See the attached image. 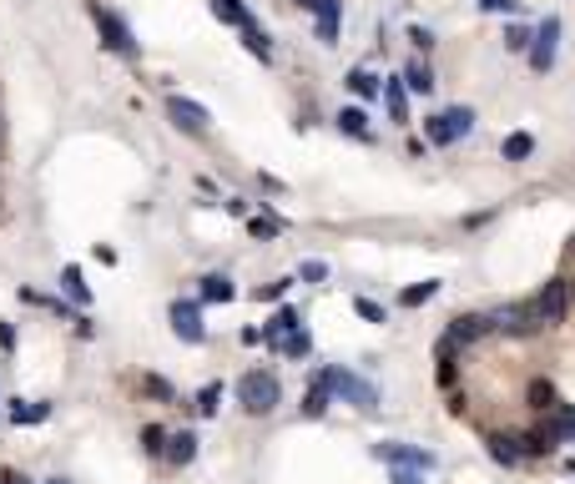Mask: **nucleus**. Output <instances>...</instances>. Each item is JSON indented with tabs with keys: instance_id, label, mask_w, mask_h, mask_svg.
I'll return each mask as SVG.
<instances>
[{
	"instance_id": "nucleus-1",
	"label": "nucleus",
	"mask_w": 575,
	"mask_h": 484,
	"mask_svg": "<svg viewBox=\"0 0 575 484\" xmlns=\"http://www.w3.org/2000/svg\"><path fill=\"white\" fill-rule=\"evenodd\" d=\"M238 404H243L247 414H253V419L273 414V408L283 404V383H278V373H268V369L243 373V379H238Z\"/></svg>"
},
{
	"instance_id": "nucleus-2",
	"label": "nucleus",
	"mask_w": 575,
	"mask_h": 484,
	"mask_svg": "<svg viewBox=\"0 0 575 484\" xmlns=\"http://www.w3.org/2000/svg\"><path fill=\"white\" fill-rule=\"evenodd\" d=\"M535 323L540 328H555V323H565L571 318V308H575V282L571 278H550L545 288L535 293Z\"/></svg>"
},
{
	"instance_id": "nucleus-3",
	"label": "nucleus",
	"mask_w": 575,
	"mask_h": 484,
	"mask_svg": "<svg viewBox=\"0 0 575 484\" xmlns=\"http://www.w3.org/2000/svg\"><path fill=\"white\" fill-rule=\"evenodd\" d=\"M319 379L328 383L333 399H344V404L364 408V414H373V408H379V389H373L369 379H358V373H348V369H323Z\"/></svg>"
},
{
	"instance_id": "nucleus-4",
	"label": "nucleus",
	"mask_w": 575,
	"mask_h": 484,
	"mask_svg": "<svg viewBox=\"0 0 575 484\" xmlns=\"http://www.w3.org/2000/svg\"><path fill=\"white\" fill-rule=\"evenodd\" d=\"M86 11H91V21H96V36H102L106 51H116V56H137V36H131V26L121 21V15L106 11V5H96V0H91Z\"/></svg>"
},
{
	"instance_id": "nucleus-5",
	"label": "nucleus",
	"mask_w": 575,
	"mask_h": 484,
	"mask_svg": "<svg viewBox=\"0 0 575 484\" xmlns=\"http://www.w3.org/2000/svg\"><path fill=\"white\" fill-rule=\"evenodd\" d=\"M555 46H561V15H545L540 31L530 36V46H525V51H530V71L545 76L550 66H555Z\"/></svg>"
},
{
	"instance_id": "nucleus-6",
	"label": "nucleus",
	"mask_w": 575,
	"mask_h": 484,
	"mask_svg": "<svg viewBox=\"0 0 575 484\" xmlns=\"http://www.w3.org/2000/svg\"><path fill=\"white\" fill-rule=\"evenodd\" d=\"M166 318H172V333L182 344H207V323H202V303L197 298H177Z\"/></svg>"
},
{
	"instance_id": "nucleus-7",
	"label": "nucleus",
	"mask_w": 575,
	"mask_h": 484,
	"mask_svg": "<svg viewBox=\"0 0 575 484\" xmlns=\"http://www.w3.org/2000/svg\"><path fill=\"white\" fill-rule=\"evenodd\" d=\"M373 459H383V464H404V470H435L439 459L429 454V449H414V444H399V439H383V444H373Z\"/></svg>"
},
{
	"instance_id": "nucleus-8",
	"label": "nucleus",
	"mask_w": 575,
	"mask_h": 484,
	"mask_svg": "<svg viewBox=\"0 0 575 484\" xmlns=\"http://www.w3.org/2000/svg\"><path fill=\"white\" fill-rule=\"evenodd\" d=\"M166 116H172V127L177 131H192V137H202V131L212 127L207 106H197L192 96H166Z\"/></svg>"
},
{
	"instance_id": "nucleus-9",
	"label": "nucleus",
	"mask_w": 575,
	"mask_h": 484,
	"mask_svg": "<svg viewBox=\"0 0 575 484\" xmlns=\"http://www.w3.org/2000/svg\"><path fill=\"white\" fill-rule=\"evenodd\" d=\"M535 308L530 303H510L499 308V313H490V333H510V338H525V333H535Z\"/></svg>"
},
{
	"instance_id": "nucleus-10",
	"label": "nucleus",
	"mask_w": 575,
	"mask_h": 484,
	"mask_svg": "<svg viewBox=\"0 0 575 484\" xmlns=\"http://www.w3.org/2000/svg\"><path fill=\"white\" fill-rule=\"evenodd\" d=\"M485 333H490L485 313H460V318H449L445 338H454V344H474V338H485Z\"/></svg>"
},
{
	"instance_id": "nucleus-11",
	"label": "nucleus",
	"mask_w": 575,
	"mask_h": 484,
	"mask_svg": "<svg viewBox=\"0 0 575 484\" xmlns=\"http://www.w3.org/2000/svg\"><path fill=\"white\" fill-rule=\"evenodd\" d=\"M293 328H303V323H298V308H278V313H273V318L263 323V344H268V348H278V344H283V338H288Z\"/></svg>"
},
{
	"instance_id": "nucleus-12",
	"label": "nucleus",
	"mask_w": 575,
	"mask_h": 484,
	"mask_svg": "<svg viewBox=\"0 0 575 484\" xmlns=\"http://www.w3.org/2000/svg\"><path fill=\"white\" fill-rule=\"evenodd\" d=\"M162 459L166 464H192V459H197V434L192 429H182V434H166V449H162Z\"/></svg>"
},
{
	"instance_id": "nucleus-13",
	"label": "nucleus",
	"mask_w": 575,
	"mask_h": 484,
	"mask_svg": "<svg viewBox=\"0 0 575 484\" xmlns=\"http://www.w3.org/2000/svg\"><path fill=\"white\" fill-rule=\"evenodd\" d=\"M238 298V288H232L228 273H207L202 288H197V303H232Z\"/></svg>"
},
{
	"instance_id": "nucleus-14",
	"label": "nucleus",
	"mask_w": 575,
	"mask_h": 484,
	"mask_svg": "<svg viewBox=\"0 0 575 484\" xmlns=\"http://www.w3.org/2000/svg\"><path fill=\"white\" fill-rule=\"evenodd\" d=\"M333 121H338V131H348V137L373 141V131H369V112H364V106H344V112L333 116Z\"/></svg>"
},
{
	"instance_id": "nucleus-15",
	"label": "nucleus",
	"mask_w": 575,
	"mask_h": 484,
	"mask_svg": "<svg viewBox=\"0 0 575 484\" xmlns=\"http://www.w3.org/2000/svg\"><path fill=\"white\" fill-rule=\"evenodd\" d=\"M313 15H319V40L333 46L338 40V21H344V0H323V11H313Z\"/></svg>"
},
{
	"instance_id": "nucleus-16",
	"label": "nucleus",
	"mask_w": 575,
	"mask_h": 484,
	"mask_svg": "<svg viewBox=\"0 0 575 484\" xmlns=\"http://www.w3.org/2000/svg\"><path fill=\"white\" fill-rule=\"evenodd\" d=\"M379 96H383V106H389V116L404 127V121H409V96H404V81H383Z\"/></svg>"
},
{
	"instance_id": "nucleus-17",
	"label": "nucleus",
	"mask_w": 575,
	"mask_h": 484,
	"mask_svg": "<svg viewBox=\"0 0 575 484\" xmlns=\"http://www.w3.org/2000/svg\"><path fill=\"white\" fill-rule=\"evenodd\" d=\"M490 444V459H495V464H505V470H515V464H520V449H515V434H490L485 439Z\"/></svg>"
},
{
	"instance_id": "nucleus-18",
	"label": "nucleus",
	"mask_w": 575,
	"mask_h": 484,
	"mask_svg": "<svg viewBox=\"0 0 575 484\" xmlns=\"http://www.w3.org/2000/svg\"><path fill=\"white\" fill-rule=\"evenodd\" d=\"M212 15H218L222 26H238V31L253 26V11H247L243 0H212Z\"/></svg>"
},
{
	"instance_id": "nucleus-19",
	"label": "nucleus",
	"mask_w": 575,
	"mask_h": 484,
	"mask_svg": "<svg viewBox=\"0 0 575 484\" xmlns=\"http://www.w3.org/2000/svg\"><path fill=\"white\" fill-rule=\"evenodd\" d=\"M439 121H445L449 141H460V137H470V131H474V112H470V106H449V112H439Z\"/></svg>"
},
{
	"instance_id": "nucleus-20",
	"label": "nucleus",
	"mask_w": 575,
	"mask_h": 484,
	"mask_svg": "<svg viewBox=\"0 0 575 484\" xmlns=\"http://www.w3.org/2000/svg\"><path fill=\"white\" fill-rule=\"evenodd\" d=\"M530 152H535V137H530V131H510V137L499 141V157H505V162H530Z\"/></svg>"
},
{
	"instance_id": "nucleus-21",
	"label": "nucleus",
	"mask_w": 575,
	"mask_h": 484,
	"mask_svg": "<svg viewBox=\"0 0 575 484\" xmlns=\"http://www.w3.org/2000/svg\"><path fill=\"white\" fill-rule=\"evenodd\" d=\"M344 81H348V91H354V96H364V102H373V96H379V86H383V81L373 76L369 66H354Z\"/></svg>"
},
{
	"instance_id": "nucleus-22",
	"label": "nucleus",
	"mask_w": 575,
	"mask_h": 484,
	"mask_svg": "<svg viewBox=\"0 0 575 484\" xmlns=\"http://www.w3.org/2000/svg\"><path fill=\"white\" fill-rule=\"evenodd\" d=\"M328 404H333L328 383L313 379V389H308V399H303V419H323V414H328Z\"/></svg>"
},
{
	"instance_id": "nucleus-23",
	"label": "nucleus",
	"mask_w": 575,
	"mask_h": 484,
	"mask_svg": "<svg viewBox=\"0 0 575 484\" xmlns=\"http://www.w3.org/2000/svg\"><path fill=\"white\" fill-rule=\"evenodd\" d=\"M51 419V404L40 399V404H26V399H11V424H40Z\"/></svg>"
},
{
	"instance_id": "nucleus-24",
	"label": "nucleus",
	"mask_w": 575,
	"mask_h": 484,
	"mask_svg": "<svg viewBox=\"0 0 575 484\" xmlns=\"http://www.w3.org/2000/svg\"><path fill=\"white\" fill-rule=\"evenodd\" d=\"M404 86L419 91V96H429V91H435V71H429V61H409V66H404Z\"/></svg>"
},
{
	"instance_id": "nucleus-25",
	"label": "nucleus",
	"mask_w": 575,
	"mask_h": 484,
	"mask_svg": "<svg viewBox=\"0 0 575 484\" xmlns=\"http://www.w3.org/2000/svg\"><path fill=\"white\" fill-rule=\"evenodd\" d=\"M525 399H530V408H540V414H545V408H555V404H561V394H555V383H550V379H530V389H525Z\"/></svg>"
},
{
	"instance_id": "nucleus-26",
	"label": "nucleus",
	"mask_w": 575,
	"mask_h": 484,
	"mask_svg": "<svg viewBox=\"0 0 575 484\" xmlns=\"http://www.w3.org/2000/svg\"><path fill=\"white\" fill-rule=\"evenodd\" d=\"M243 46H247V56H257L263 66L273 61V40L263 36V31H257V21H253V26H243Z\"/></svg>"
},
{
	"instance_id": "nucleus-27",
	"label": "nucleus",
	"mask_w": 575,
	"mask_h": 484,
	"mask_svg": "<svg viewBox=\"0 0 575 484\" xmlns=\"http://www.w3.org/2000/svg\"><path fill=\"white\" fill-rule=\"evenodd\" d=\"M61 288L71 303H81V308L91 303V288H86V278H81V268H61Z\"/></svg>"
},
{
	"instance_id": "nucleus-28",
	"label": "nucleus",
	"mask_w": 575,
	"mask_h": 484,
	"mask_svg": "<svg viewBox=\"0 0 575 484\" xmlns=\"http://www.w3.org/2000/svg\"><path fill=\"white\" fill-rule=\"evenodd\" d=\"M435 293H439V282H435V278H424V282H409V288L399 293V303H404V308H424Z\"/></svg>"
},
{
	"instance_id": "nucleus-29",
	"label": "nucleus",
	"mask_w": 575,
	"mask_h": 484,
	"mask_svg": "<svg viewBox=\"0 0 575 484\" xmlns=\"http://www.w3.org/2000/svg\"><path fill=\"white\" fill-rule=\"evenodd\" d=\"M278 354H288V358H308L313 354V338H308V328H293L288 338L278 344Z\"/></svg>"
},
{
	"instance_id": "nucleus-30",
	"label": "nucleus",
	"mask_w": 575,
	"mask_h": 484,
	"mask_svg": "<svg viewBox=\"0 0 575 484\" xmlns=\"http://www.w3.org/2000/svg\"><path fill=\"white\" fill-rule=\"evenodd\" d=\"M141 449H147L152 459H162V449H166V429H162V424H147V429H141Z\"/></svg>"
},
{
	"instance_id": "nucleus-31",
	"label": "nucleus",
	"mask_w": 575,
	"mask_h": 484,
	"mask_svg": "<svg viewBox=\"0 0 575 484\" xmlns=\"http://www.w3.org/2000/svg\"><path fill=\"white\" fill-rule=\"evenodd\" d=\"M218 399H222V383L197 389V414H202V419H212V414H218Z\"/></svg>"
},
{
	"instance_id": "nucleus-32",
	"label": "nucleus",
	"mask_w": 575,
	"mask_h": 484,
	"mask_svg": "<svg viewBox=\"0 0 575 484\" xmlns=\"http://www.w3.org/2000/svg\"><path fill=\"white\" fill-rule=\"evenodd\" d=\"M141 394H152V399H162V404H172V383H166L162 373H147V379H141Z\"/></svg>"
},
{
	"instance_id": "nucleus-33",
	"label": "nucleus",
	"mask_w": 575,
	"mask_h": 484,
	"mask_svg": "<svg viewBox=\"0 0 575 484\" xmlns=\"http://www.w3.org/2000/svg\"><path fill=\"white\" fill-rule=\"evenodd\" d=\"M247 232H253V238H278L283 222L278 217H247Z\"/></svg>"
},
{
	"instance_id": "nucleus-34",
	"label": "nucleus",
	"mask_w": 575,
	"mask_h": 484,
	"mask_svg": "<svg viewBox=\"0 0 575 484\" xmlns=\"http://www.w3.org/2000/svg\"><path fill=\"white\" fill-rule=\"evenodd\" d=\"M288 288H293V278H278V282H263V288H257V303H278L283 293H288Z\"/></svg>"
},
{
	"instance_id": "nucleus-35",
	"label": "nucleus",
	"mask_w": 575,
	"mask_h": 484,
	"mask_svg": "<svg viewBox=\"0 0 575 484\" xmlns=\"http://www.w3.org/2000/svg\"><path fill=\"white\" fill-rule=\"evenodd\" d=\"M354 313H358V318H369V323H389V313H383L373 298H354Z\"/></svg>"
},
{
	"instance_id": "nucleus-36",
	"label": "nucleus",
	"mask_w": 575,
	"mask_h": 484,
	"mask_svg": "<svg viewBox=\"0 0 575 484\" xmlns=\"http://www.w3.org/2000/svg\"><path fill=\"white\" fill-rule=\"evenodd\" d=\"M298 278H303V282H323V278H328V263H319V257H308L303 268H298Z\"/></svg>"
},
{
	"instance_id": "nucleus-37",
	"label": "nucleus",
	"mask_w": 575,
	"mask_h": 484,
	"mask_svg": "<svg viewBox=\"0 0 575 484\" xmlns=\"http://www.w3.org/2000/svg\"><path fill=\"white\" fill-rule=\"evenodd\" d=\"M424 137L435 141V147H449V131H445V121H439V116H429V121H424Z\"/></svg>"
},
{
	"instance_id": "nucleus-38",
	"label": "nucleus",
	"mask_w": 575,
	"mask_h": 484,
	"mask_svg": "<svg viewBox=\"0 0 575 484\" xmlns=\"http://www.w3.org/2000/svg\"><path fill=\"white\" fill-rule=\"evenodd\" d=\"M525 46H530V31H525V26L505 31V51H525Z\"/></svg>"
},
{
	"instance_id": "nucleus-39",
	"label": "nucleus",
	"mask_w": 575,
	"mask_h": 484,
	"mask_svg": "<svg viewBox=\"0 0 575 484\" xmlns=\"http://www.w3.org/2000/svg\"><path fill=\"white\" fill-rule=\"evenodd\" d=\"M389 484H424V470H404V464H394V480Z\"/></svg>"
},
{
	"instance_id": "nucleus-40",
	"label": "nucleus",
	"mask_w": 575,
	"mask_h": 484,
	"mask_svg": "<svg viewBox=\"0 0 575 484\" xmlns=\"http://www.w3.org/2000/svg\"><path fill=\"white\" fill-rule=\"evenodd\" d=\"M480 11H485V15H510L515 0H480Z\"/></svg>"
},
{
	"instance_id": "nucleus-41",
	"label": "nucleus",
	"mask_w": 575,
	"mask_h": 484,
	"mask_svg": "<svg viewBox=\"0 0 575 484\" xmlns=\"http://www.w3.org/2000/svg\"><path fill=\"white\" fill-rule=\"evenodd\" d=\"M409 40L419 46V51H429L435 46V31H424V26H409Z\"/></svg>"
},
{
	"instance_id": "nucleus-42",
	"label": "nucleus",
	"mask_w": 575,
	"mask_h": 484,
	"mask_svg": "<svg viewBox=\"0 0 575 484\" xmlns=\"http://www.w3.org/2000/svg\"><path fill=\"white\" fill-rule=\"evenodd\" d=\"M0 348H5V354L15 348V328H11V323H0Z\"/></svg>"
},
{
	"instance_id": "nucleus-43",
	"label": "nucleus",
	"mask_w": 575,
	"mask_h": 484,
	"mask_svg": "<svg viewBox=\"0 0 575 484\" xmlns=\"http://www.w3.org/2000/svg\"><path fill=\"white\" fill-rule=\"evenodd\" d=\"M0 484H31L21 470H0Z\"/></svg>"
},
{
	"instance_id": "nucleus-44",
	"label": "nucleus",
	"mask_w": 575,
	"mask_h": 484,
	"mask_svg": "<svg viewBox=\"0 0 575 484\" xmlns=\"http://www.w3.org/2000/svg\"><path fill=\"white\" fill-rule=\"evenodd\" d=\"M298 11H323V0H293Z\"/></svg>"
},
{
	"instance_id": "nucleus-45",
	"label": "nucleus",
	"mask_w": 575,
	"mask_h": 484,
	"mask_svg": "<svg viewBox=\"0 0 575 484\" xmlns=\"http://www.w3.org/2000/svg\"><path fill=\"white\" fill-rule=\"evenodd\" d=\"M40 484H71V480H66V474H51V480H40Z\"/></svg>"
},
{
	"instance_id": "nucleus-46",
	"label": "nucleus",
	"mask_w": 575,
	"mask_h": 484,
	"mask_svg": "<svg viewBox=\"0 0 575 484\" xmlns=\"http://www.w3.org/2000/svg\"><path fill=\"white\" fill-rule=\"evenodd\" d=\"M571 474H575V459H571Z\"/></svg>"
}]
</instances>
